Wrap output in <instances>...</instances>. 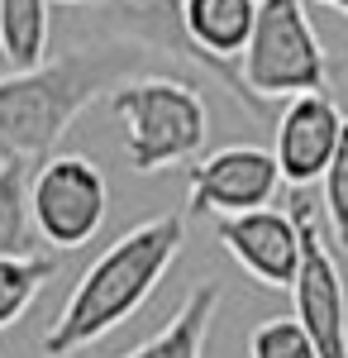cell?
I'll list each match as a JSON object with an SVG mask.
<instances>
[{
    "label": "cell",
    "mask_w": 348,
    "mask_h": 358,
    "mask_svg": "<svg viewBox=\"0 0 348 358\" xmlns=\"http://www.w3.org/2000/svg\"><path fill=\"white\" fill-rule=\"evenodd\" d=\"M320 5H329V10H339V15H348V0H320Z\"/></svg>",
    "instance_id": "cell-18"
},
{
    "label": "cell",
    "mask_w": 348,
    "mask_h": 358,
    "mask_svg": "<svg viewBox=\"0 0 348 358\" xmlns=\"http://www.w3.org/2000/svg\"><path fill=\"white\" fill-rule=\"evenodd\" d=\"M48 34H53L48 0H0V57L15 72L48 62Z\"/></svg>",
    "instance_id": "cell-13"
},
{
    "label": "cell",
    "mask_w": 348,
    "mask_h": 358,
    "mask_svg": "<svg viewBox=\"0 0 348 358\" xmlns=\"http://www.w3.org/2000/svg\"><path fill=\"white\" fill-rule=\"evenodd\" d=\"M115 29L134 43V48H148V53H162L172 62H187V67H201L210 72L215 82L224 86L239 106H248L253 115H263L268 106H258L239 82V67H224V62H210L196 43L187 38V24H182V0H106Z\"/></svg>",
    "instance_id": "cell-10"
},
{
    "label": "cell",
    "mask_w": 348,
    "mask_h": 358,
    "mask_svg": "<svg viewBox=\"0 0 348 358\" xmlns=\"http://www.w3.org/2000/svg\"><path fill=\"white\" fill-rule=\"evenodd\" d=\"M62 5H106V0H62Z\"/></svg>",
    "instance_id": "cell-19"
},
{
    "label": "cell",
    "mask_w": 348,
    "mask_h": 358,
    "mask_svg": "<svg viewBox=\"0 0 348 358\" xmlns=\"http://www.w3.org/2000/svg\"><path fill=\"white\" fill-rule=\"evenodd\" d=\"M110 110L124 124V158L134 172L191 163L210 134L201 91L177 77H129L110 91Z\"/></svg>",
    "instance_id": "cell-3"
},
{
    "label": "cell",
    "mask_w": 348,
    "mask_h": 358,
    "mask_svg": "<svg viewBox=\"0 0 348 358\" xmlns=\"http://www.w3.org/2000/svg\"><path fill=\"white\" fill-rule=\"evenodd\" d=\"M43 248L29 215V163H0V258H34Z\"/></svg>",
    "instance_id": "cell-14"
},
{
    "label": "cell",
    "mask_w": 348,
    "mask_h": 358,
    "mask_svg": "<svg viewBox=\"0 0 348 358\" xmlns=\"http://www.w3.org/2000/svg\"><path fill=\"white\" fill-rule=\"evenodd\" d=\"M243 91L268 106L305 91H329V53L305 15V0H258L253 34L239 53Z\"/></svg>",
    "instance_id": "cell-4"
},
{
    "label": "cell",
    "mask_w": 348,
    "mask_h": 358,
    "mask_svg": "<svg viewBox=\"0 0 348 358\" xmlns=\"http://www.w3.org/2000/svg\"><path fill=\"white\" fill-rule=\"evenodd\" d=\"M291 215L300 224V268H296L291 296H296V320L310 334L315 358H348V292L344 273L334 263L329 244L320 239V224L310 201L296 192L291 196Z\"/></svg>",
    "instance_id": "cell-6"
},
{
    "label": "cell",
    "mask_w": 348,
    "mask_h": 358,
    "mask_svg": "<svg viewBox=\"0 0 348 358\" xmlns=\"http://www.w3.org/2000/svg\"><path fill=\"white\" fill-rule=\"evenodd\" d=\"M219 244L258 287L291 292L296 268H300V224H296L291 210L258 206V210H243V215H224Z\"/></svg>",
    "instance_id": "cell-9"
},
{
    "label": "cell",
    "mask_w": 348,
    "mask_h": 358,
    "mask_svg": "<svg viewBox=\"0 0 348 358\" xmlns=\"http://www.w3.org/2000/svg\"><path fill=\"white\" fill-rule=\"evenodd\" d=\"M29 215L48 248H81L110 215V187L81 153H48L29 167Z\"/></svg>",
    "instance_id": "cell-5"
},
{
    "label": "cell",
    "mask_w": 348,
    "mask_h": 358,
    "mask_svg": "<svg viewBox=\"0 0 348 358\" xmlns=\"http://www.w3.org/2000/svg\"><path fill=\"white\" fill-rule=\"evenodd\" d=\"M253 15H258V0H182V24L187 38L210 57L234 67L253 34Z\"/></svg>",
    "instance_id": "cell-11"
},
{
    "label": "cell",
    "mask_w": 348,
    "mask_h": 358,
    "mask_svg": "<svg viewBox=\"0 0 348 358\" xmlns=\"http://www.w3.org/2000/svg\"><path fill=\"white\" fill-rule=\"evenodd\" d=\"M215 310H219V287L215 282L191 287L187 296H182V306H177V315L153 339L134 344L124 358H205V339H210Z\"/></svg>",
    "instance_id": "cell-12"
},
{
    "label": "cell",
    "mask_w": 348,
    "mask_h": 358,
    "mask_svg": "<svg viewBox=\"0 0 348 358\" xmlns=\"http://www.w3.org/2000/svg\"><path fill=\"white\" fill-rule=\"evenodd\" d=\"M182 244H187V220L177 210L153 215V220L134 224L129 234H119L86 268V277L72 287L67 306L57 310V320L43 330V354L67 358L77 349H91L110 330H119L162 287V277L172 273Z\"/></svg>",
    "instance_id": "cell-2"
},
{
    "label": "cell",
    "mask_w": 348,
    "mask_h": 358,
    "mask_svg": "<svg viewBox=\"0 0 348 358\" xmlns=\"http://www.w3.org/2000/svg\"><path fill=\"white\" fill-rule=\"evenodd\" d=\"M138 57L134 43H91L0 77V163H43L77 115L134 77Z\"/></svg>",
    "instance_id": "cell-1"
},
{
    "label": "cell",
    "mask_w": 348,
    "mask_h": 358,
    "mask_svg": "<svg viewBox=\"0 0 348 358\" xmlns=\"http://www.w3.org/2000/svg\"><path fill=\"white\" fill-rule=\"evenodd\" d=\"M248 358H315V344L296 315H272L248 334Z\"/></svg>",
    "instance_id": "cell-16"
},
{
    "label": "cell",
    "mask_w": 348,
    "mask_h": 358,
    "mask_svg": "<svg viewBox=\"0 0 348 358\" xmlns=\"http://www.w3.org/2000/svg\"><path fill=\"white\" fill-rule=\"evenodd\" d=\"M348 115L334 106L329 91H305V96H291L287 110L277 120V143H272V158H277V172L291 192H305L310 182H320L334 148H339V134H344Z\"/></svg>",
    "instance_id": "cell-8"
},
{
    "label": "cell",
    "mask_w": 348,
    "mask_h": 358,
    "mask_svg": "<svg viewBox=\"0 0 348 358\" xmlns=\"http://www.w3.org/2000/svg\"><path fill=\"white\" fill-rule=\"evenodd\" d=\"M53 273H57V263L48 258V253H34V258H0V330H10L29 306H34V296L48 287Z\"/></svg>",
    "instance_id": "cell-15"
},
{
    "label": "cell",
    "mask_w": 348,
    "mask_h": 358,
    "mask_svg": "<svg viewBox=\"0 0 348 358\" xmlns=\"http://www.w3.org/2000/svg\"><path fill=\"white\" fill-rule=\"evenodd\" d=\"M282 187V172L277 158L258 143H224L205 153L201 163L191 167V196L187 206L196 215H243V210H258L272 206V196Z\"/></svg>",
    "instance_id": "cell-7"
},
{
    "label": "cell",
    "mask_w": 348,
    "mask_h": 358,
    "mask_svg": "<svg viewBox=\"0 0 348 358\" xmlns=\"http://www.w3.org/2000/svg\"><path fill=\"white\" fill-rule=\"evenodd\" d=\"M324 220H329V234L334 244L348 248V120H344V134H339V148L324 167Z\"/></svg>",
    "instance_id": "cell-17"
}]
</instances>
